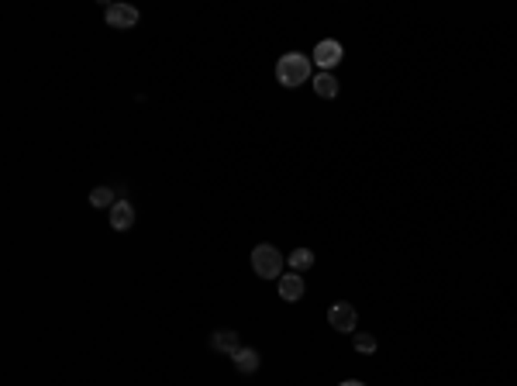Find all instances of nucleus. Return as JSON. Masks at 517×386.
Wrapping results in <instances>:
<instances>
[{
    "mask_svg": "<svg viewBox=\"0 0 517 386\" xmlns=\"http://www.w3.org/2000/svg\"><path fill=\"white\" fill-rule=\"evenodd\" d=\"M310 80V56L304 52H287L276 62V83L280 87H300Z\"/></svg>",
    "mask_w": 517,
    "mask_h": 386,
    "instance_id": "1",
    "label": "nucleus"
},
{
    "mask_svg": "<svg viewBox=\"0 0 517 386\" xmlns=\"http://www.w3.org/2000/svg\"><path fill=\"white\" fill-rule=\"evenodd\" d=\"M252 269H255V276H262V280H280V276H283V255H280L269 242H262V245L252 249Z\"/></svg>",
    "mask_w": 517,
    "mask_h": 386,
    "instance_id": "2",
    "label": "nucleus"
},
{
    "mask_svg": "<svg viewBox=\"0 0 517 386\" xmlns=\"http://www.w3.org/2000/svg\"><path fill=\"white\" fill-rule=\"evenodd\" d=\"M328 324H331L334 331H341V335H352L355 324H359V314H355L352 303L338 300V303H331V310H328Z\"/></svg>",
    "mask_w": 517,
    "mask_h": 386,
    "instance_id": "3",
    "label": "nucleus"
},
{
    "mask_svg": "<svg viewBox=\"0 0 517 386\" xmlns=\"http://www.w3.org/2000/svg\"><path fill=\"white\" fill-rule=\"evenodd\" d=\"M103 17H107V24L110 28H117V31H128V28H135L138 24V7H131V3H107V10H103Z\"/></svg>",
    "mask_w": 517,
    "mask_h": 386,
    "instance_id": "4",
    "label": "nucleus"
},
{
    "mask_svg": "<svg viewBox=\"0 0 517 386\" xmlns=\"http://www.w3.org/2000/svg\"><path fill=\"white\" fill-rule=\"evenodd\" d=\"M341 56H345V49H341V42H334V38H324V42H317L314 45V62L321 66V73H328V69H334L338 62H341Z\"/></svg>",
    "mask_w": 517,
    "mask_h": 386,
    "instance_id": "5",
    "label": "nucleus"
},
{
    "mask_svg": "<svg viewBox=\"0 0 517 386\" xmlns=\"http://www.w3.org/2000/svg\"><path fill=\"white\" fill-rule=\"evenodd\" d=\"M131 224H135V207H131V200H117V203L110 207V228H114V231H131Z\"/></svg>",
    "mask_w": 517,
    "mask_h": 386,
    "instance_id": "6",
    "label": "nucleus"
},
{
    "mask_svg": "<svg viewBox=\"0 0 517 386\" xmlns=\"http://www.w3.org/2000/svg\"><path fill=\"white\" fill-rule=\"evenodd\" d=\"M207 345L214 349V352H228V355H235L241 345H238V335L231 331V328H221V331H214L210 338H207Z\"/></svg>",
    "mask_w": 517,
    "mask_h": 386,
    "instance_id": "7",
    "label": "nucleus"
},
{
    "mask_svg": "<svg viewBox=\"0 0 517 386\" xmlns=\"http://www.w3.org/2000/svg\"><path fill=\"white\" fill-rule=\"evenodd\" d=\"M280 296L290 300V303H297V300L304 296V276H300V273H287V276H280Z\"/></svg>",
    "mask_w": 517,
    "mask_h": 386,
    "instance_id": "8",
    "label": "nucleus"
},
{
    "mask_svg": "<svg viewBox=\"0 0 517 386\" xmlns=\"http://www.w3.org/2000/svg\"><path fill=\"white\" fill-rule=\"evenodd\" d=\"M231 362H235V369H238V373H245V376H248V373H255V369H259V362H262V359H259V352H255V349H238V352L231 355Z\"/></svg>",
    "mask_w": 517,
    "mask_h": 386,
    "instance_id": "9",
    "label": "nucleus"
},
{
    "mask_svg": "<svg viewBox=\"0 0 517 386\" xmlns=\"http://www.w3.org/2000/svg\"><path fill=\"white\" fill-rule=\"evenodd\" d=\"M314 90H317V96H324V100H331V96H338V80L331 76V73H317L314 80Z\"/></svg>",
    "mask_w": 517,
    "mask_h": 386,
    "instance_id": "10",
    "label": "nucleus"
},
{
    "mask_svg": "<svg viewBox=\"0 0 517 386\" xmlns=\"http://www.w3.org/2000/svg\"><path fill=\"white\" fill-rule=\"evenodd\" d=\"M287 262H290L294 273H307L310 266H314V252H310V249H294Z\"/></svg>",
    "mask_w": 517,
    "mask_h": 386,
    "instance_id": "11",
    "label": "nucleus"
},
{
    "mask_svg": "<svg viewBox=\"0 0 517 386\" xmlns=\"http://www.w3.org/2000/svg\"><path fill=\"white\" fill-rule=\"evenodd\" d=\"M90 203H94V207H107V210H110V207L117 203V196H114L110 187H94V190H90Z\"/></svg>",
    "mask_w": 517,
    "mask_h": 386,
    "instance_id": "12",
    "label": "nucleus"
},
{
    "mask_svg": "<svg viewBox=\"0 0 517 386\" xmlns=\"http://www.w3.org/2000/svg\"><path fill=\"white\" fill-rule=\"evenodd\" d=\"M355 349H359L362 355H373V352H376V338H373V335H355Z\"/></svg>",
    "mask_w": 517,
    "mask_h": 386,
    "instance_id": "13",
    "label": "nucleus"
},
{
    "mask_svg": "<svg viewBox=\"0 0 517 386\" xmlns=\"http://www.w3.org/2000/svg\"><path fill=\"white\" fill-rule=\"evenodd\" d=\"M338 386H366V383H359V380H345V383H338Z\"/></svg>",
    "mask_w": 517,
    "mask_h": 386,
    "instance_id": "14",
    "label": "nucleus"
}]
</instances>
